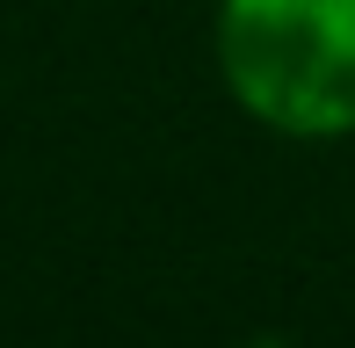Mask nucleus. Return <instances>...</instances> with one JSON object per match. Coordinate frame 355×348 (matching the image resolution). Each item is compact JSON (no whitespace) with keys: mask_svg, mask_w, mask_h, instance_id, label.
Returning <instances> with one entry per match:
<instances>
[{"mask_svg":"<svg viewBox=\"0 0 355 348\" xmlns=\"http://www.w3.org/2000/svg\"><path fill=\"white\" fill-rule=\"evenodd\" d=\"M218 80L261 131L355 138V0H218Z\"/></svg>","mask_w":355,"mask_h":348,"instance_id":"1","label":"nucleus"}]
</instances>
